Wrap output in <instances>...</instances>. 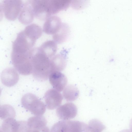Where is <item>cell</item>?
Masks as SVG:
<instances>
[{
  "mask_svg": "<svg viewBox=\"0 0 132 132\" xmlns=\"http://www.w3.org/2000/svg\"><path fill=\"white\" fill-rule=\"evenodd\" d=\"M31 60L32 67V74L40 81L47 80L52 72L51 59L39 47L32 48L30 51Z\"/></svg>",
  "mask_w": 132,
  "mask_h": 132,
  "instance_id": "1",
  "label": "cell"
},
{
  "mask_svg": "<svg viewBox=\"0 0 132 132\" xmlns=\"http://www.w3.org/2000/svg\"><path fill=\"white\" fill-rule=\"evenodd\" d=\"M39 37L26 27L19 32L13 42L12 52L18 53H27L33 48Z\"/></svg>",
  "mask_w": 132,
  "mask_h": 132,
  "instance_id": "2",
  "label": "cell"
},
{
  "mask_svg": "<svg viewBox=\"0 0 132 132\" xmlns=\"http://www.w3.org/2000/svg\"><path fill=\"white\" fill-rule=\"evenodd\" d=\"M30 51L24 53L11 52L12 64L16 70L22 75H27L32 73V67Z\"/></svg>",
  "mask_w": 132,
  "mask_h": 132,
  "instance_id": "3",
  "label": "cell"
},
{
  "mask_svg": "<svg viewBox=\"0 0 132 132\" xmlns=\"http://www.w3.org/2000/svg\"><path fill=\"white\" fill-rule=\"evenodd\" d=\"M50 132H89L88 125L78 121L63 120L55 124Z\"/></svg>",
  "mask_w": 132,
  "mask_h": 132,
  "instance_id": "4",
  "label": "cell"
},
{
  "mask_svg": "<svg viewBox=\"0 0 132 132\" xmlns=\"http://www.w3.org/2000/svg\"><path fill=\"white\" fill-rule=\"evenodd\" d=\"M23 107L36 116H42L46 111L44 103L35 95L31 93L24 95L21 99Z\"/></svg>",
  "mask_w": 132,
  "mask_h": 132,
  "instance_id": "5",
  "label": "cell"
},
{
  "mask_svg": "<svg viewBox=\"0 0 132 132\" xmlns=\"http://www.w3.org/2000/svg\"><path fill=\"white\" fill-rule=\"evenodd\" d=\"M23 4L20 0H4L3 1L2 10L5 18L11 21L15 20L18 17Z\"/></svg>",
  "mask_w": 132,
  "mask_h": 132,
  "instance_id": "6",
  "label": "cell"
},
{
  "mask_svg": "<svg viewBox=\"0 0 132 132\" xmlns=\"http://www.w3.org/2000/svg\"><path fill=\"white\" fill-rule=\"evenodd\" d=\"M30 1L33 9L35 16L37 18L44 20L51 16L49 0H33Z\"/></svg>",
  "mask_w": 132,
  "mask_h": 132,
  "instance_id": "7",
  "label": "cell"
},
{
  "mask_svg": "<svg viewBox=\"0 0 132 132\" xmlns=\"http://www.w3.org/2000/svg\"><path fill=\"white\" fill-rule=\"evenodd\" d=\"M77 109L72 102H68L59 106L56 109L57 116L63 120H67L74 118L76 115Z\"/></svg>",
  "mask_w": 132,
  "mask_h": 132,
  "instance_id": "8",
  "label": "cell"
},
{
  "mask_svg": "<svg viewBox=\"0 0 132 132\" xmlns=\"http://www.w3.org/2000/svg\"><path fill=\"white\" fill-rule=\"evenodd\" d=\"M44 98L47 109L53 110L60 106L62 102L63 97L59 92L51 89L46 92Z\"/></svg>",
  "mask_w": 132,
  "mask_h": 132,
  "instance_id": "9",
  "label": "cell"
},
{
  "mask_svg": "<svg viewBox=\"0 0 132 132\" xmlns=\"http://www.w3.org/2000/svg\"><path fill=\"white\" fill-rule=\"evenodd\" d=\"M62 24L59 17L52 15L46 20L43 25V31L47 34L53 35L60 30Z\"/></svg>",
  "mask_w": 132,
  "mask_h": 132,
  "instance_id": "10",
  "label": "cell"
},
{
  "mask_svg": "<svg viewBox=\"0 0 132 132\" xmlns=\"http://www.w3.org/2000/svg\"><path fill=\"white\" fill-rule=\"evenodd\" d=\"M15 69L8 68L3 70L1 75V81L4 85L11 87L15 85L18 82L19 75Z\"/></svg>",
  "mask_w": 132,
  "mask_h": 132,
  "instance_id": "11",
  "label": "cell"
},
{
  "mask_svg": "<svg viewBox=\"0 0 132 132\" xmlns=\"http://www.w3.org/2000/svg\"><path fill=\"white\" fill-rule=\"evenodd\" d=\"M49 78L50 83L53 88L59 92L63 90L67 83L66 77L60 71L52 72Z\"/></svg>",
  "mask_w": 132,
  "mask_h": 132,
  "instance_id": "12",
  "label": "cell"
},
{
  "mask_svg": "<svg viewBox=\"0 0 132 132\" xmlns=\"http://www.w3.org/2000/svg\"><path fill=\"white\" fill-rule=\"evenodd\" d=\"M34 16L33 9L30 1L23 4L18 16L19 21L23 24H28L33 21Z\"/></svg>",
  "mask_w": 132,
  "mask_h": 132,
  "instance_id": "13",
  "label": "cell"
},
{
  "mask_svg": "<svg viewBox=\"0 0 132 132\" xmlns=\"http://www.w3.org/2000/svg\"><path fill=\"white\" fill-rule=\"evenodd\" d=\"M51 64L52 72L54 71H62L66 65V58L62 54H57L51 59Z\"/></svg>",
  "mask_w": 132,
  "mask_h": 132,
  "instance_id": "14",
  "label": "cell"
},
{
  "mask_svg": "<svg viewBox=\"0 0 132 132\" xmlns=\"http://www.w3.org/2000/svg\"><path fill=\"white\" fill-rule=\"evenodd\" d=\"M39 47L50 59L55 55L57 50V44L53 40L45 42Z\"/></svg>",
  "mask_w": 132,
  "mask_h": 132,
  "instance_id": "15",
  "label": "cell"
},
{
  "mask_svg": "<svg viewBox=\"0 0 132 132\" xmlns=\"http://www.w3.org/2000/svg\"><path fill=\"white\" fill-rule=\"evenodd\" d=\"M63 95L68 101H72L76 100L79 95V91L77 88L72 85L66 86L63 90Z\"/></svg>",
  "mask_w": 132,
  "mask_h": 132,
  "instance_id": "16",
  "label": "cell"
},
{
  "mask_svg": "<svg viewBox=\"0 0 132 132\" xmlns=\"http://www.w3.org/2000/svg\"><path fill=\"white\" fill-rule=\"evenodd\" d=\"M69 33L70 29L68 25L63 23L60 30L53 35V40L57 44L63 43L67 39Z\"/></svg>",
  "mask_w": 132,
  "mask_h": 132,
  "instance_id": "17",
  "label": "cell"
},
{
  "mask_svg": "<svg viewBox=\"0 0 132 132\" xmlns=\"http://www.w3.org/2000/svg\"><path fill=\"white\" fill-rule=\"evenodd\" d=\"M27 123L31 129H39L46 127L47 121L45 117L42 116H36L29 118Z\"/></svg>",
  "mask_w": 132,
  "mask_h": 132,
  "instance_id": "18",
  "label": "cell"
},
{
  "mask_svg": "<svg viewBox=\"0 0 132 132\" xmlns=\"http://www.w3.org/2000/svg\"><path fill=\"white\" fill-rule=\"evenodd\" d=\"M18 121L14 118H10L4 120L2 123L0 131L2 132H16Z\"/></svg>",
  "mask_w": 132,
  "mask_h": 132,
  "instance_id": "19",
  "label": "cell"
},
{
  "mask_svg": "<svg viewBox=\"0 0 132 132\" xmlns=\"http://www.w3.org/2000/svg\"><path fill=\"white\" fill-rule=\"evenodd\" d=\"M15 113L14 109L10 105L4 104L0 107V117L2 119L10 118H14Z\"/></svg>",
  "mask_w": 132,
  "mask_h": 132,
  "instance_id": "20",
  "label": "cell"
},
{
  "mask_svg": "<svg viewBox=\"0 0 132 132\" xmlns=\"http://www.w3.org/2000/svg\"><path fill=\"white\" fill-rule=\"evenodd\" d=\"M88 126L89 132H101L105 128L101 122L96 119L90 120Z\"/></svg>",
  "mask_w": 132,
  "mask_h": 132,
  "instance_id": "21",
  "label": "cell"
},
{
  "mask_svg": "<svg viewBox=\"0 0 132 132\" xmlns=\"http://www.w3.org/2000/svg\"><path fill=\"white\" fill-rule=\"evenodd\" d=\"M71 4L73 8L78 9L82 8L85 4V2L81 1L74 0L71 1Z\"/></svg>",
  "mask_w": 132,
  "mask_h": 132,
  "instance_id": "22",
  "label": "cell"
},
{
  "mask_svg": "<svg viewBox=\"0 0 132 132\" xmlns=\"http://www.w3.org/2000/svg\"><path fill=\"white\" fill-rule=\"evenodd\" d=\"M30 129L28 132H48L49 129L47 127H45L41 129Z\"/></svg>",
  "mask_w": 132,
  "mask_h": 132,
  "instance_id": "23",
  "label": "cell"
},
{
  "mask_svg": "<svg viewBox=\"0 0 132 132\" xmlns=\"http://www.w3.org/2000/svg\"><path fill=\"white\" fill-rule=\"evenodd\" d=\"M129 127L130 130L132 131V119H131L130 121Z\"/></svg>",
  "mask_w": 132,
  "mask_h": 132,
  "instance_id": "24",
  "label": "cell"
},
{
  "mask_svg": "<svg viewBox=\"0 0 132 132\" xmlns=\"http://www.w3.org/2000/svg\"><path fill=\"white\" fill-rule=\"evenodd\" d=\"M120 132H132V131L128 129H124L121 131Z\"/></svg>",
  "mask_w": 132,
  "mask_h": 132,
  "instance_id": "25",
  "label": "cell"
},
{
  "mask_svg": "<svg viewBox=\"0 0 132 132\" xmlns=\"http://www.w3.org/2000/svg\"><path fill=\"white\" fill-rule=\"evenodd\" d=\"M0 132H2L1 131H0Z\"/></svg>",
  "mask_w": 132,
  "mask_h": 132,
  "instance_id": "26",
  "label": "cell"
}]
</instances>
